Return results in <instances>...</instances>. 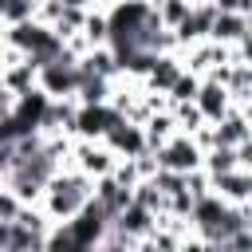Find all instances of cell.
<instances>
[{
    "instance_id": "cell-1",
    "label": "cell",
    "mask_w": 252,
    "mask_h": 252,
    "mask_svg": "<svg viewBox=\"0 0 252 252\" xmlns=\"http://www.w3.org/2000/svg\"><path fill=\"white\" fill-rule=\"evenodd\" d=\"M91 193H94V181L87 173H79V169L75 173H55L47 181V189H43V217L63 224L91 201Z\"/></svg>"
},
{
    "instance_id": "cell-2",
    "label": "cell",
    "mask_w": 252,
    "mask_h": 252,
    "mask_svg": "<svg viewBox=\"0 0 252 252\" xmlns=\"http://www.w3.org/2000/svg\"><path fill=\"white\" fill-rule=\"evenodd\" d=\"M35 79H39V91H43L51 102L71 98V94H75V87H79V55L63 47L51 63H43V67L35 71Z\"/></svg>"
},
{
    "instance_id": "cell-3",
    "label": "cell",
    "mask_w": 252,
    "mask_h": 252,
    "mask_svg": "<svg viewBox=\"0 0 252 252\" xmlns=\"http://www.w3.org/2000/svg\"><path fill=\"white\" fill-rule=\"evenodd\" d=\"M154 165L165 169V173H193L201 169V146L189 138V134H173L161 150H154Z\"/></svg>"
},
{
    "instance_id": "cell-4",
    "label": "cell",
    "mask_w": 252,
    "mask_h": 252,
    "mask_svg": "<svg viewBox=\"0 0 252 252\" xmlns=\"http://www.w3.org/2000/svg\"><path fill=\"white\" fill-rule=\"evenodd\" d=\"M102 142H106V150L122 161V158H138V154H146V134H142V126L138 122H130V118H114V126L102 134Z\"/></svg>"
},
{
    "instance_id": "cell-5",
    "label": "cell",
    "mask_w": 252,
    "mask_h": 252,
    "mask_svg": "<svg viewBox=\"0 0 252 252\" xmlns=\"http://www.w3.org/2000/svg\"><path fill=\"white\" fill-rule=\"evenodd\" d=\"M114 118H118V110H114L110 102H98V106H79V110H75L71 130H75V134H83V142H102V134L114 126Z\"/></svg>"
},
{
    "instance_id": "cell-6",
    "label": "cell",
    "mask_w": 252,
    "mask_h": 252,
    "mask_svg": "<svg viewBox=\"0 0 252 252\" xmlns=\"http://www.w3.org/2000/svg\"><path fill=\"white\" fill-rule=\"evenodd\" d=\"M193 106H197V114H201V122H220L228 110H232V98H228V91L220 87V83H213V79H201V87H197V98H193Z\"/></svg>"
},
{
    "instance_id": "cell-7",
    "label": "cell",
    "mask_w": 252,
    "mask_h": 252,
    "mask_svg": "<svg viewBox=\"0 0 252 252\" xmlns=\"http://www.w3.org/2000/svg\"><path fill=\"white\" fill-rule=\"evenodd\" d=\"M248 189H252L248 169H232V173H224V177H213V181H209V193H213V197H220L224 205H248Z\"/></svg>"
},
{
    "instance_id": "cell-8",
    "label": "cell",
    "mask_w": 252,
    "mask_h": 252,
    "mask_svg": "<svg viewBox=\"0 0 252 252\" xmlns=\"http://www.w3.org/2000/svg\"><path fill=\"white\" fill-rule=\"evenodd\" d=\"M209 39H213V43H220V47L248 43V16L217 12V16H213V28H209Z\"/></svg>"
},
{
    "instance_id": "cell-9",
    "label": "cell",
    "mask_w": 252,
    "mask_h": 252,
    "mask_svg": "<svg viewBox=\"0 0 252 252\" xmlns=\"http://www.w3.org/2000/svg\"><path fill=\"white\" fill-rule=\"evenodd\" d=\"M114 161H118V158H114L106 146H94V142H83V146H79V173H87V177L94 173V181L106 177V173L114 169Z\"/></svg>"
},
{
    "instance_id": "cell-10",
    "label": "cell",
    "mask_w": 252,
    "mask_h": 252,
    "mask_svg": "<svg viewBox=\"0 0 252 252\" xmlns=\"http://www.w3.org/2000/svg\"><path fill=\"white\" fill-rule=\"evenodd\" d=\"M177 75H181V59H177V55H154V63H150V71H146V83L165 94V91L177 83Z\"/></svg>"
},
{
    "instance_id": "cell-11",
    "label": "cell",
    "mask_w": 252,
    "mask_h": 252,
    "mask_svg": "<svg viewBox=\"0 0 252 252\" xmlns=\"http://www.w3.org/2000/svg\"><path fill=\"white\" fill-rule=\"evenodd\" d=\"M197 87H201V79H197V75H189V71H181V75H177V83H173L165 94H169V102H193V98H197Z\"/></svg>"
},
{
    "instance_id": "cell-12",
    "label": "cell",
    "mask_w": 252,
    "mask_h": 252,
    "mask_svg": "<svg viewBox=\"0 0 252 252\" xmlns=\"http://www.w3.org/2000/svg\"><path fill=\"white\" fill-rule=\"evenodd\" d=\"M16 213H20V201L8 189H0V220H16Z\"/></svg>"
}]
</instances>
